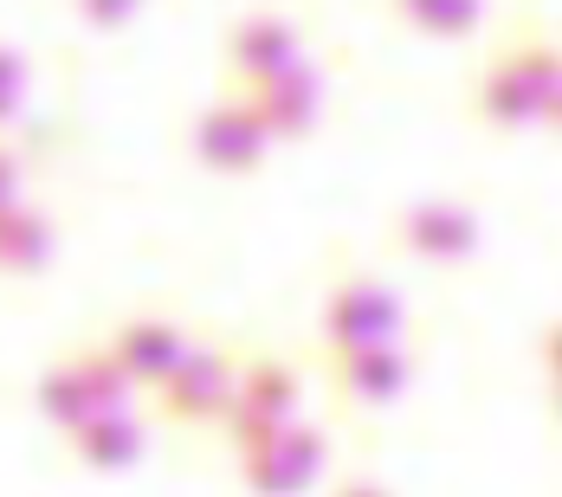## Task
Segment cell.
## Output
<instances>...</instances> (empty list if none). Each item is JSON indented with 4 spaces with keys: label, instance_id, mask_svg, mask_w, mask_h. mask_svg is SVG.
<instances>
[{
    "label": "cell",
    "instance_id": "13",
    "mask_svg": "<svg viewBox=\"0 0 562 497\" xmlns=\"http://www.w3.org/2000/svg\"><path fill=\"white\" fill-rule=\"evenodd\" d=\"M53 266V226L40 207H0V278H33Z\"/></svg>",
    "mask_w": 562,
    "mask_h": 497
},
{
    "label": "cell",
    "instance_id": "4",
    "mask_svg": "<svg viewBox=\"0 0 562 497\" xmlns=\"http://www.w3.org/2000/svg\"><path fill=\"white\" fill-rule=\"evenodd\" d=\"M369 342H401V297L382 278L342 272L324 297V355H349Z\"/></svg>",
    "mask_w": 562,
    "mask_h": 497
},
{
    "label": "cell",
    "instance_id": "15",
    "mask_svg": "<svg viewBox=\"0 0 562 497\" xmlns=\"http://www.w3.org/2000/svg\"><path fill=\"white\" fill-rule=\"evenodd\" d=\"M389 7L394 20H407L414 33H434V39H465L485 20V0H389Z\"/></svg>",
    "mask_w": 562,
    "mask_h": 497
},
{
    "label": "cell",
    "instance_id": "10",
    "mask_svg": "<svg viewBox=\"0 0 562 497\" xmlns=\"http://www.w3.org/2000/svg\"><path fill=\"white\" fill-rule=\"evenodd\" d=\"M330 387L349 407H389L401 400V387L414 382V355L401 342H369V349H349V355H330Z\"/></svg>",
    "mask_w": 562,
    "mask_h": 497
},
{
    "label": "cell",
    "instance_id": "9",
    "mask_svg": "<svg viewBox=\"0 0 562 497\" xmlns=\"http://www.w3.org/2000/svg\"><path fill=\"white\" fill-rule=\"evenodd\" d=\"M252 116H259V129L272 136V143H297V136H311L317 129V111H324V71L304 58V65H291L279 78H266V84H252V91H239Z\"/></svg>",
    "mask_w": 562,
    "mask_h": 497
},
{
    "label": "cell",
    "instance_id": "23",
    "mask_svg": "<svg viewBox=\"0 0 562 497\" xmlns=\"http://www.w3.org/2000/svg\"><path fill=\"white\" fill-rule=\"evenodd\" d=\"M557 414H562V382H557Z\"/></svg>",
    "mask_w": 562,
    "mask_h": 497
},
{
    "label": "cell",
    "instance_id": "17",
    "mask_svg": "<svg viewBox=\"0 0 562 497\" xmlns=\"http://www.w3.org/2000/svg\"><path fill=\"white\" fill-rule=\"evenodd\" d=\"M20 104H26V58H20V46L0 39V123H13Z\"/></svg>",
    "mask_w": 562,
    "mask_h": 497
},
{
    "label": "cell",
    "instance_id": "2",
    "mask_svg": "<svg viewBox=\"0 0 562 497\" xmlns=\"http://www.w3.org/2000/svg\"><path fill=\"white\" fill-rule=\"evenodd\" d=\"M297 400H304V375H297L284 355H252V362H239L233 400H226V414H221L233 452L284 433V427L297 420Z\"/></svg>",
    "mask_w": 562,
    "mask_h": 497
},
{
    "label": "cell",
    "instance_id": "1",
    "mask_svg": "<svg viewBox=\"0 0 562 497\" xmlns=\"http://www.w3.org/2000/svg\"><path fill=\"white\" fill-rule=\"evenodd\" d=\"M557 91H562V46L543 39V33H524L505 53H492V65L479 71L472 111L492 129H524V123H550Z\"/></svg>",
    "mask_w": 562,
    "mask_h": 497
},
{
    "label": "cell",
    "instance_id": "11",
    "mask_svg": "<svg viewBox=\"0 0 562 497\" xmlns=\"http://www.w3.org/2000/svg\"><path fill=\"white\" fill-rule=\"evenodd\" d=\"M111 355L130 369L136 387H162L169 369L188 355V336H181V324H169V317H130V324L111 330Z\"/></svg>",
    "mask_w": 562,
    "mask_h": 497
},
{
    "label": "cell",
    "instance_id": "19",
    "mask_svg": "<svg viewBox=\"0 0 562 497\" xmlns=\"http://www.w3.org/2000/svg\"><path fill=\"white\" fill-rule=\"evenodd\" d=\"M20 201V156L0 143V207H13Z\"/></svg>",
    "mask_w": 562,
    "mask_h": 497
},
{
    "label": "cell",
    "instance_id": "5",
    "mask_svg": "<svg viewBox=\"0 0 562 497\" xmlns=\"http://www.w3.org/2000/svg\"><path fill=\"white\" fill-rule=\"evenodd\" d=\"M233 382H239L233 349H221V342H188V355L169 369V382L156 387V394H162V414H169L175 427H207V420L226 414Z\"/></svg>",
    "mask_w": 562,
    "mask_h": 497
},
{
    "label": "cell",
    "instance_id": "3",
    "mask_svg": "<svg viewBox=\"0 0 562 497\" xmlns=\"http://www.w3.org/2000/svg\"><path fill=\"white\" fill-rule=\"evenodd\" d=\"M324 465H330V433L291 420L284 433L239 452V485L252 497H304L324 478Z\"/></svg>",
    "mask_w": 562,
    "mask_h": 497
},
{
    "label": "cell",
    "instance_id": "12",
    "mask_svg": "<svg viewBox=\"0 0 562 497\" xmlns=\"http://www.w3.org/2000/svg\"><path fill=\"white\" fill-rule=\"evenodd\" d=\"M71 440V459L85 465V472H130L136 459H143V420L130 414V407H111V414H91L78 433H65Z\"/></svg>",
    "mask_w": 562,
    "mask_h": 497
},
{
    "label": "cell",
    "instance_id": "8",
    "mask_svg": "<svg viewBox=\"0 0 562 497\" xmlns=\"http://www.w3.org/2000/svg\"><path fill=\"white\" fill-rule=\"evenodd\" d=\"M394 246L427 266H465L479 252V221L459 201H414L394 214Z\"/></svg>",
    "mask_w": 562,
    "mask_h": 497
},
{
    "label": "cell",
    "instance_id": "21",
    "mask_svg": "<svg viewBox=\"0 0 562 497\" xmlns=\"http://www.w3.org/2000/svg\"><path fill=\"white\" fill-rule=\"evenodd\" d=\"M543 362H550V375L562 382V324H557L550 336H543Z\"/></svg>",
    "mask_w": 562,
    "mask_h": 497
},
{
    "label": "cell",
    "instance_id": "18",
    "mask_svg": "<svg viewBox=\"0 0 562 497\" xmlns=\"http://www.w3.org/2000/svg\"><path fill=\"white\" fill-rule=\"evenodd\" d=\"M136 7H143V0H71V13H78L91 33H116V26H130Z\"/></svg>",
    "mask_w": 562,
    "mask_h": 497
},
{
    "label": "cell",
    "instance_id": "7",
    "mask_svg": "<svg viewBox=\"0 0 562 497\" xmlns=\"http://www.w3.org/2000/svg\"><path fill=\"white\" fill-rule=\"evenodd\" d=\"M266 149H272V136L259 129L246 98H221L188 123V156L201 168H214V174H252L266 162Z\"/></svg>",
    "mask_w": 562,
    "mask_h": 497
},
{
    "label": "cell",
    "instance_id": "14",
    "mask_svg": "<svg viewBox=\"0 0 562 497\" xmlns=\"http://www.w3.org/2000/svg\"><path fill=\"white\" fill-rule=\"evenodd\" d=\"M33 400H40V420H46V427H58V433H78V427L98 414V400H91V382H85V369H78L71 355H58L53 369L40 375Z\"/></svg>",
    "mask_w": 562,
    "mask_h": 497
},
{
    "label": "cell",
    "instance_id": "22",
    "mask_svg": "<svg viewBox=\"0 0 562 497\" xmlns=\"http://www.w3.org/2000/svg\"><path fill=\"white\" fill-rule=\"evenodd\" d=\"M550 129L562 136V91H557V104H550Z\"/></svg>",
    "mask_w": 562,
    "mask_h": 497
},
{
    "label": "cell",
    "instance_id": "6",
    "mask_svg": "<svg viewBox=\"0 0 562 497\" xmlns=\"http://www.w3.org/2000/svg\"><path fill=\"white\" fill-rule=\"evenodd\" d=\"M221 58H226V78H233L239 91H252V84L279 78V71H291V65H304V33H297L291 13L259 7V13H239V20H233Z\"/></svg>",
    "mask_w": 562,
    "mask_h": 497
},
{
    "label": "cell",
    "instance_id": "16",
    "mask_svg": "<svg viewBox=\"0 0 562 497\" xmlns=\"http://www.w3.org/2000/svg\"><path fill=\"white\" fill-rule=\"evenodd\" d=\"M71 362L85 369L98 414H111V407H130V400H136V382H130V369L111 355V342H98V349H71Z\"/></svg>",
    "mask_w": 562,
    "mask_h": 497
},
{
    "label": "cell",
    "instance_id": "20",
    "mask_svg": "<svg viewBox=\"0 0 562 497\" xmlns=\"http://www.w3.org/2000/svg\"><path fill=\"white\" fill-rule=\"evenodd\" d=\"M330 497H394L389 485H375V478H349V485H337Z\"/></svg>",
    "mask_w": 562,
    "mask_h": 497
}]
</instances>
